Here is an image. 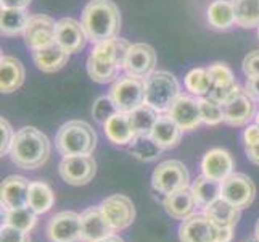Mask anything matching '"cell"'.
<instances>
[{"label":"cell","instance_id":"cell-9","mask_svg":"<svg viewBox=\"0 0 259 242\" xmlns=\"http://www.w3.org/2000/svg\"><path fill=\"white\" fill-rule=\"evenodd\" d=\"M58 173L69 186H85L97 173V161L92 155L63 157L58 165Z\"/></svg>","mask_w":259,"mask_h":242},{"label":"cell","instance_id":"cell-17","mask_svg":"<svg viewBox=\"0 0 259 242\" xmlns=\"http://www.w3.org/2000/svg\"><path fill=\"white\" fill-rule=\"evenodd\" d=\"M31 181L20 175H10L2 181L0 187V202L2 210H12L20 207H28V195H29Z\"/></svg>","mask_w":259,"mask_h":242},{"label":"cell","instance_id":"cell-21","mask_svg":"<svg viewBox=\"0 0 259 242\" xmlns=\"http://www.w3.org/2000/svg\"><path fill=\"white\" fill-rule=\"evenodd\" d=\"M163 207L171 218L184 221V220L192 217L198 205H196V200L193 197L192 189L190 187H185V189H182V191L164 195Z\"/></svg>","mask_w":259,"mask_h":242},{"label":"cell","instance_id":"cell-23","mask_svg":"<svg viewBox=\"0 0 259 242\" xmlns=\"http://www.w3.org/2000/svg\"><path fill=\"white\" fill-rule=\"evenodd\" d=\"M26 70L18 58L2 55L0 58V91L4 94L15 92L24 83Z\"/></svg>","mask_w":259,"mask_h":242},{"label":"cell","instance_id":"cell-19","mask_svg":"<svg viewBox=\"0 0 259 242\" xmlns=\"http://www.w3.org/2000/svg\"><path fill=\"white\" fill-rule=\"evenodd\" d=\"M81 226H82V242H97L114 232L100 205L89 207L81 213Z\"/></svg>","mask_w":259,"mask_h":242},{"label":"cell","instance_id":"cell-30","mask_svg":"<svg viewBox=\"0 0 259 242\" xmlns=\"http://www.w3.org/2000/svg\"><path fill=\"white\" fill-rule=\"evenodd\" d=\"M53 203H55V194L52 187L44 181H31L28 195L29 207L37 215H44L52 210Z\"/></svg>","mask_w":259,"mask_h":242},{"label":"cell","instance_id":"cell-25","mask_svg":"<svg viewBox=\"0 0 259 242\" xmlns=\"http://www.w3.org/2000/svg\"><path fill=\"white\" fill-rule=\"evenodd\" d=\"M203 213L206 215L212 223H216L219 228L234 229L240 220V213H242V210L221 197V199H218L216 202H212L209 207L204 209Z\"/></svg>","mask_w":259,"mask_h":242},{"label":"cell","instance_id":"cell-37","mask_svg":"<svg viewBox=\"0 0 259 242\" xmlns=\"http://www.w3.org/2000/svg\"><path fill=\"white\" fill-rule=\"evenodd\" d=\"M200 112L201 121L208 126H216V124L224 121V112H222V103L212 100L211 97H200Z\"/></svg>","mask_w":259,"mask_h":242},{"label":"cell","instance_id":"cell-34","mask_svg":"<svg viewBox=\"0 0 259 242\" xmlns=\"http://www.w3.org/2000/svg\"><path fill=\"white\" fill-rule=\"evenodd\" d=\"M129 152L139 161H153L163 154V149L148 134V136H136L129 144Z\"/></svg>","mask_w":259,"mask_h":242},{"label":"cell","instance_id":"cell-26","mask_svg":"<svg viewBox=\"0 0 259 242\" xmlns=\"http://www.w3.org/2000/svg\"><path fill=\"white\" fill-rule=\"evenodd\" d=\"M129 49H131V44L126 39L114 38V39H108V41L95 44L91 55L102 58V60L113 61V63H116L118 66L124 68V61H126Z\"/></svg>","mask_w":259,"mask_h":242},{"label":"cell","instance_id":"cell-13","mask_svg":"<svg viewBox=\"0 0 259 242\" xmlns=\"http://www.w3.org/2000/svg\"><path fill=\"white\" fill-rule=\"evenodd\" d=\"M156 66V52L148 44L139 42L131 44L126 61H124V71L129 76H136L140 79H147L155 71Z\"/></svg>","mask_w":259,"mask_h":242},{"label":"cell","instance_id":"cell-39","mask_svg":"<svg viewBox=\"0 0 259 242\" xmlns=\"http://www.w3.org/2000/svg\"><path fill=\"white\" fill-rule=\"evenodd\" d=\"M114 113H118V110H116V107H114V103H113L110 95H102V97H98L97 100L94 102L92 116H94V120L97 123L105 124Z\"/></svg>","mask_w":259,"mask_h":242},{"label":"cell","instance_id":"cell-20","mask_svg":"<svg viewBox=\"0 0 259 242\" xmlns=\"http://www.w3.org/2000/svg\"><path fill=\"white\" fill-rule=\"evenodd\" d=\"M32 60L42 73H57L68 63L69 53L58 42H52L46 47L32 50Z\"/></svg>","mask_w":259,"mask_h":242},{"label":"cell","instance_id":"cell-31","mask_svg":"<svg viewBox=\"0 0 259 242\" xmlns=\"http://www.w3.org/2000/svg\"><path fill=\"white\" fill-rule=\"evenodd\" d=\"M122 68L118 66L113 61L108 60H102L97 58L94 55H89L87 58V73L91 76L92 81L98 84H108V83H114L118 79V75Z\"/></svg>","mask_w":259,"mask_h":242},{"label":"cell","instance_id":"cell-14","mask_svg":"<svg viewBox=\"0 0 259 242\" xmlns=\"http://www.w3.org/2000/svg\"><path fill=\"white\" fill-rule=\"evenodd\" d=\"M57 21L49 15H32L23 34L26 46L31 50H37L55 42Z\"/></svg>","mask_w":259,"mask_h":242},{"label":"cell","instance_id":"cell-38","mask_svg":"<svg viewBox=\"0 0 259 242\" xmlns=\"http://www.w3.org/2000/svg\"><path fill=\"white\" fill-rule=\"evenodd\" d=\"M208 73L212 81V87H227L237 84L234 71H232L226 63H212L208 66Z\"/></svg>","mask_w":259,"mask_h":242},{"label":"cell","instance_id":"cell-24","mask_svg":"<svg viewBox=\"0 0 259 242\" xmlns=\"http://www.w3.org/2000/svg\"><path fill=\"white\" fill-rule=\"evenodd\" d=\"M105 136L114 146H129L136 139V132L131 124L129 115L114 113L111 118L103 124Z\"/></svg>","mask_w":259,"mask_h":242},{"label":"cell","instance_id":"cell-36","mask_svg":"<svg viewBox=\"0 0 259 242\" xmlns=\"http://www.w3.org/2000/svg\"><path fill=\"white\" fill-rule=\"evenodd\" d=\"M4 223H5V225H8V226L16 228V229L29 232L35 226V223H37V213H35L29 207V205H28V207L5 210Z\"/></svg>","mask_w":259,"mask_h":242},{"label":"cell","instance_id":"cell-6","mask_svg":"<svg viewBox=\"0 0 259 242\" xmlns=\"http://www.w3.org/2000/svg\"><path fill=\"white\" fill-rule=\"evenodd\" d=\"M108 95L119 113L129 115L145 103V79L136 76H122L113 83Z\"/></svg>","mask_w":259,"mask_h":242},{"label":"cell","instance_id":"cell-10","mask_svg":"<svg viewBox=\"0 0 259 242\" xmlns=\"http://www.w3.org/2000/svg\"><path fill=\"white\" fill-rule=\"evenodd\" d=\"M100 207L114 232L127 229L136 220L134 202L124 194H113L102 200Z\"/></svg>","mask_w":259,"mask_h":242},{"label":"cell","instance_id":"cell-40","mask_svg":"<svg viewBox=\"0 0 259 242\" xmlns=\"http://www.w3.org/2000/svg\"><path fill=\"white\" fill-rule=\"evenodd\" d=\"M0 242H31V236L29 232L16 229L4 223L0 228Z\"/></svg>","mask_w":259,"mask_h":242},{"label":"cell","instance_id":"cell-46","mask_svg":"<svg viewBox=\"0 0 259 242\" xmlns=\"http://www.w3.org/2000/svg\"><path fill=\"white\" fill-rule=\"evenodd\" d=\"M32 0H0L2 8H28Z\"/></svg>","mask_w":259,"mask_h":242},{"label":"cell","instance_id":"cell-22","mask_svg":"<svg viewBox=\"0 0 259 242\" xmlns=\"http://www.w3.org/2000/svg\"><path fill=\"white\" fill-rule=\"evenodd\" d=\"M182 132H184L182 128L179 126L171 116L161 113L158 116V120L155 123L153 129H151L150 136L153 137V141L163 150H171L181 144Z\"/></svg>","mask_w":259,"mask_h":242},{"label":"cell","instance_id":"cell-50","mask_svg":"<svg viewBox=\"0 0 259 242\" xmlns=\"http://www.w3.org/2000/svg\"><path fill=\"white\" fill-rule=\"evenodd\" d=\"M254 124H256V126H259V112H257L256 116H254Z\"/></svg>","mask_w":259,"mask_h":242},{"label":"cell","instance_id":"cell-43","mask_svg":"<svg viewBox=\"0 0 259 242\" xmlns=\"http://www.w3.org/2000/svg\"><path fill=\"white\" fill-rule=\"evenodd\" d=\"M257 141H259V126H256V124H248L243 131V144L249 146V144H254Z\"/></svg>","mask_w":259,"mask_h":242},{"label":"cell","instance_id":"cell-11","mask_svg":"<svg viewBox=\"0 0 259 242\" xmlns=\"http://www.w3.org/2000/svg\"><path fill=\"white\" fill-rule=\"evenodd\" d=\"M222 199H226L240 210L248 209L254 202L256 186L253 179L245 173H232L227 179L222 181Z\"/></svg>","mask_w":259,"mask_h":242},{"label":"cell","instance_id":"cell-32","mask_svg":"<svg viewBox=\"0 0 259 242\" xmlns=\"http://www.w3.org/2000/svg\"><path fill=\"white\" fill-rule=\"evenodd\" d=\"M235 23L243 29L259 28V0H232Z\"/></svg>","mask_w":259,"mask_h":242},{"label":"cell","instance_id":"cell-41","mask_svg":"<svg viewBox=\"0 0 259 242\" xmlns=\"http://www.w3.org/2000/svg\"><path fill=\"white\" fill-rule=\"evenodd\" d=\"M0 132H2V144H0V154L2 155H8L10 154V149L13 144V139H15V134L12 124L8 123L5 118L0 120Z\"/></svg>","mask_w":259,"mask_h":242},{"label":"cell","instance_id":"cell-5","mask_svg":"<svg viewBox=\"0 0 259 242\" xmlns=\"http://www.w3.org/2000/svg\"><path fill=\"white\" fill-rule=\"evenodd\" d=\"M234 229L219 228L204 213H193L179 226L181 242H232Z\"/></svg>","mask_w":259,"mask_h":242},{"label":"cell","instance_id":"cell-44","mask_svg":"<svg viewBox=\"0 0 259 242\" xmlns=\"http://www.w3.org/2000/svg\"><path fill=\"white\" fill-rule=\"evenodd\" d=\"M245 91H246V94L251 98H254V100H259V76L246 78Z\"/></svg>","mask_w":259,"mask_h":242},{"label":"cell","instance_id":"cell-18","mask_svg":"<svg viewBox=\"0 0 259 242\" xmlns=\"http://www.w3.org/2000/svg\"><path fill=\"white\" fill-rule=\"evenodd\" d=\"M200 168H201V175L222 183L234 173L235 161L232 158L230 152L221 147H214L203 155Z\"/></svg>","mask_w":259,"mask_h":242},{"label":"cell","instance_id":"cell-28","mask_svg":"<svg viewBox=\"0 0 259 242\" xmlns=\"http://www.w3.org/2000/svg\"><path fill=\"white\" fill-rule=\"evenodd\" d=\"M206 18L211 28L218 31H226L235 23V13L232 0H214L206 10Z\"/></svg>","mask_w":259,"mask_h":242},{"label":"cell","instance_id":"cell-3","mask_svg":"<svg viewBox=\"0 0 259 242\" xmlns=\"http://www.w3.org/2000/svg\"><path fill=\"white\" fill-rule=\"evenodd\" d=\"M55 147L61 157L92 155L97 147V132L82 120H71L58 129Z\"/></svg>","mask_w":259,"mask_h":242},{"label":"cell","instance_id":"cell-2","mask_svg":"<svg viewBox=\"0 0 259 242\" xmlns=\"http://www.w3.org/2000/svg\"><path fill=\"white\" fill-rule=\"evenodd\" d=\"M50 150V139L46 134L34 126H24L15 134L8 155L18 168L37 169L47 163Z\"/></svg>","mask_w":259,"mask_h":242},{"label":"cell","instance_id":"cell-27","mask_svg":"<svg viewBox=\"0 0 259 242\" xmlns=\"http://www.w3.org/2000/svg\"><path fill=\"white\" fill-rule=\"evenodd\" d=\"M190 189L193 192V197L196 200V205L200 209H206L212 202H216L221 199L222 194V183L216 181V179H211L204 175L196 176V179L192 183Z\"/></svg>","mask_w":259,"mask_h":242},{"label":"cell","instance_id":"cell-51","mask_svg":"<svg viewBox=\"0 0 259 242\" xmlns=\"http://www.w3.org/2000/svg\"><path fill=\"white\" fill-rule=\"evenodd\" d=\"M257 39H259V28H257Z\"/></svg>","mask_w":259,"mask_h":242},{"label":"cell","instance_id":"cell-7","mask_svg":"<svg viewBox=\"0 0 259 242\" xmlns=\"http://www.w3.org/2000/svg\"><path fill=\"white\" fill-rule=\"evenodd\" d=\"M151 186L158 194H174L190 187V173L181 160H164L151 175Z\"/></svg>","mask_w":259,"mask_h":242},{"label":"cell","instance_id":"cell-15","mask_svg":"<svg viewBox=\"0 0 259 242\" xmlns=\"http://www.w3.org/2000/svg\"><path fill=\"white\" fill-rule=\"evenodd\" d=\"M55 42H58L68 53H77L85 47L89 36L82 23H79L74 18H61L57 21Z\"/></svg>","mask_w":259,"mask_h":242},{"label":"cell","instance_id":"cell-1","mask_svg":"<svg viewBox=\"0 0 259 242\" xmlns=\"http://www.w3.org/2000/svg\"><path fill=\"white\" fill-rule=\"evenodd\" d=\"M81 23L92 44L118 38L121 12L113 0H91L82 10Z\"/></svg>","mask_w":259,"mask_h":242},{"label":"cell","instance_id":"cell-33","mask_svg":"<svg viewBox=\"0 0 259 242\" xmlns=\"http://www.w3.org/2000/svg\"><path fill=\"white\" fill-rule=\"evenodd\" d=\"M159 115L161 113H158L147 103L140 105L139 109L131 112L129 120H131V124L134 128V132H136V136H148V134H151V129H153Z\"/></svg>","mask_w":259,"mask_h":242},{"label":"cell","instance_id":"cell-48","mask_svg":"<svg viewBox=\"0 0 259 242\" xmlns=\"http://www.w3.org/2000/svg\"><path fill=\"white\" fill-rule=\"evenodd\" d=\"M254 236H256V237H257V240H259V218H257L256 226H254Z\"/></svg>","mask_w":259,"mask_h":242},{"label":"cell","instance_id":"cell-12","mask_svg":"<svg viewBox=\"0 0 259 242\" xmlns=\"http://www.w3.org/2000/svg\"><path fill=\"white\" fill-rule=\"evenodd\" d=\"M222 112H224V123L229 126H248V123L256 116L254 98L249 97L245 89H240L222 103Z\"/></svg>","mask_w":259,"mask_h":242},{"label":"cell","instance_id":"cell-8","mask_svg":"<svg viewBox=\"0 0 259 242\" xmlns=\"http://www.w3.org/2000/svg\"><path fill=\"white\" fill-rule=\"evenodd\" d=\"M46 234L50 242H82L81 215L73 210L55 213L47 223Z\"/></svg>","mask_w":259,"mask_h":242},{"label":"cell","instance_id":"cell-35","mask_svg":"<svg viewBox=\"0 0 259 242\" xmlns=\"http://www.w3.org/2000/svg\"><path fill=\"white\" fill-rule=\"evenodd\" d=\"M185 89L192 95L196 97H204L211 92L212 89V81L209 78L208 68H193L184 78Z\"/></svg>","mask_w":259,"mask_h":242},{"label":"cell","instance_id":"cell-49","mask_svg":"<svg viewBox=\"0 0 259 242\" xmlns=\"http://www.w3.org/2000/svg\"><path fill=\"white\" fill-rule=\"evenodd\" d=\"M242 242H259V240H257V237H256V236H253V237H248V239H243Z\"/></svg>","mask_w":259,"mask_h":242},{"label":"cell","instance_id":"cell-29","mask_svg":"<svg viewBox=\"0 0 259 242\" xmlns=\"http://www.w3.org/2000/svg\"><path fill=\"white\" fill-rule=\"evenodd\" d=\"M0 13H2L0 15V31L4 36L15 38V36L24 34L31 18L26 8H2Z\"/></svg>","mask_w":259,"mask_h":242},{"label":"cell","instance_id":"cell-4","mask_svg":"<svg viewBox=\"0 0 259 242\" xmlns=\"http://www.w3.org/2000/svg\"><path fill=\"white\" fill-rule=\"evenodd\" d=\"M181 95V86L169 71H153L145 79V103L158 113H167Z\"/></svg>","mask_w":259,"mask_h":242},{"label":"cell","instance_id":"cell-16","mask_svg":"<svg viewBox=\"0 0 259 242\" xmlns=\"http://www.w3.org/2000/svg\"><path fill=\"white\" fill-rule=\"evenodd\" d=\"M167 115L182 128V131H193L203 123L198 98L189 94L179 95L172 107L169 109Z\"/></svg>","mask_w":259,"mask_h":242},{"label":"cell","instance_id":"cell-45","mask_svg":"<svg viewBox=\"0 0 259 242\" xmlns=\"http://www.w3.org/2000/svg\"><path fill=\"white\" fill-rule=\"evenodd\" d=\"M245 154H246L248 160L251 161V163L259 166V141L254 142V144L245 146Z\"/></svg>","mask_w":259,"mask_h":242},{"label":"cell","instance_id":"cell-47","mask_svg":"<svg viewBox=\"0 0 259 242\" xmlns=\"http://www.w3.org/2000/svg\"><path fill=\"white\" fill-rule=\"evenodd\" d=\"M97 242H124L122 237H119L118 234H110V236H106L100 240H97Z\"/></svg>","mask_w":259,"mask_h":242},{"label":"cell","instance_id":"cell-42","mask_svg":"<svg viewBox=\"0 0 259 242\" xmlns=\"http://www.w3.org/2000/svg\"><path fill=\"white\" fill-rule=\"evenodd\" d=\"M242 70L246 78H254L259 76V50L249 52L248 55L243 58Z\"/></svg>","mask_w":259,"mask_h":242}]
</instances>
